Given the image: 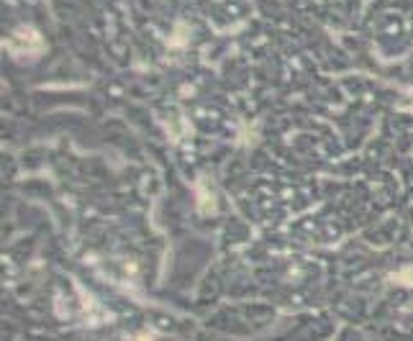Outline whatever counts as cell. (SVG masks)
<instances>
[]
</instances>
